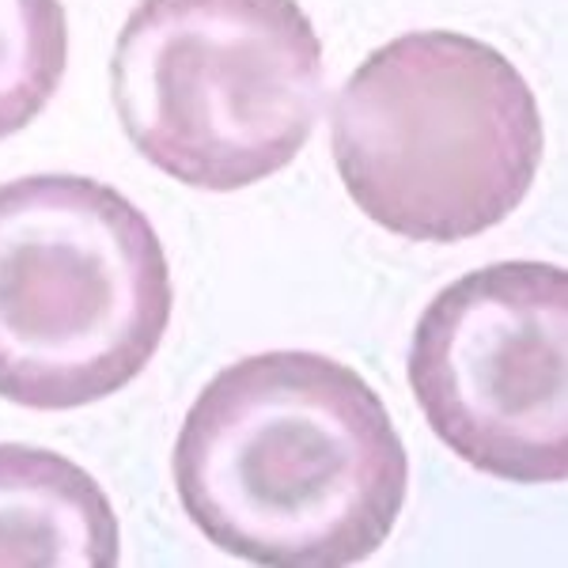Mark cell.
<instances>
[{
	"label": "cell",
	"instance_id": "obj_1",
	"mask_svg": "<svg viewBox=\"0 0 568 568\" xmlns=\"http://www.w3.org/2000/svg\"><path fill=\"white\" fill-rule=\"evenodd\" d=\"M190 524L224 554L270 568H345L394 535L406 444L349 364L270 349L205 383L175 439Z\"/></svg>",
	"mask_w": 568,
	"mask_h": 568
},
{
	"label": "cell",
	"instance_id": "obj_3",
	"mask_svg": "<svg viewBox=\"0 0 568 568\" xmlns=\"http://www.w3.org/2000/svg\"><path fill=\"white\" fill-rule=\"evenodd\" d=\"M175 288L152 220L84 175L0 186V398L103 402L152 364Z\"/></svg>",
	"mask_w": 568,
	"mask_h": 568
},
{
	"label": "cell",
	"instance_id": "obj_5",
	"mask_svg": "<svg viewBox=\"0 0 568 568\" xmlns=\"http://www.w3.org/2000/svg\"><path fill=\"white\" fill-rule=\"evenodd\" d=\"M428 428L500 481L568 474V270L497 262L439 288L406 361Z\"/></svg>",
	"mask_w": 568,
	"mask_h": 568
},
{
	"label": "cell",
	"instance_id": "obj_7",
	"mask_svg": "<svg viewBox=\"0 0 568 568\" xmlns=\"http://www.w3.org/2000/svg\"><path fill=\"white\" fill-rule=\"evenodd\" d=\"M69 65L61 0H0V141L23 133L58 95Z\"/></svg>",
	"mask_w": 568,
	"mask_h": 568
},
{
	"label": "cell",
	"instance_id": "obj_4",
	"mask_svg": "<svg viewBox=\"0 0 568 568\" xmlns=\"http://www.w3.org/2000/svg\"><path fill=\"white\" fill-rule=\"evenodd\" d=\"M323 39L300 0H141L110 58L133 149L213 194L296 160L323 110Z\"/></svg>",
	"mask_w": 568,
	"mask_h": 568
},
{
	"label": "cell",
	"instance_id": "obj_2",
	"mask_svg": "<svg viewBox=\"0 0 568 568\" xmlns=\"http://www.w3.org/2000/svg\"><path fill=\"white\" fill-rule=\"evenodd\" d=\"M329 149L368 220L414 243H463L524 205L546 130L535 91L497 45L409 31L337 91Z\"/></svg>",
	"mask_w": 568,
	"mask_h": 568
},
{
	"label": "cell",
	"instance_id": "obj_6",
	"mask_svg": "<svg viewBox=\"0 0 568 568\" xmlns=\"http://www.w3.org/2000/svg\"><path fill=\"white\" fill-rule=\"evenodd\" d=\"M114 504L84 466L31 444H0V568H114Z\"/></svg>",
	"mask_w": 568,
	"mask_h": 568
}]
</instances>
